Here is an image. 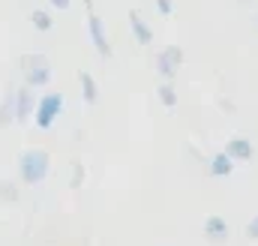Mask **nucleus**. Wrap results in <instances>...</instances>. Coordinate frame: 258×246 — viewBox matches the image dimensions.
<instances>
[{
	"label": "nucleus",
	"mask_w": 258,
	"mask_h": 246,
	"mask_svg": "<svg viewBox=\"0 0 258 246\" xmlns=\"http://www.w3.org/2000/svg\"><path fill=\"white\" fill-rule=\"evenodd\" d=\"M51 171V156L42 147H30L18 156V177L27 186H39Z\"/></svg>",
	"instance_id": "obj_1"
},
{
	"label": "nucleus",
	"mask_w": 258,
	"mask_h": 246,
	"mask_svg": "<svg viewBox=\"0 0 258 246\" xmlns=\"http://www.w3.org/2000/svg\"><path fill=\"white\" fill-rule=\"evenodd\" d=\"M21 78L33 90L48 87V81H51V60L45 54H24L21 57Z\"/></svg>",
	"instance_id": "obj_2"
},
{
	"label": "nucleus",
	"mask_w": 258,
	"mask_h": 246,
	"mask_svg": "<svg viewBox=\"0 0 258 246\" xmlns=\"http://www.w3.org/2000/svg\"><path fill=\"white\" fill-rule=\"evenodd\" d=\"M60 111H63V96H60V93H45V96L36 99L33 123H36L39 129H51V126L57 123V117H60Z\"/></svg>",
	"instance_id": "obj_3"
},
{
	"label": "nucleus",
	"mask_w": 258,
	"mask_h": 246,
	"mask_svg": "<svg viewBox=\"0 0 258 246\" xmlns=\"http://www.w3.org/2000/svg\"><path fill=\"white\" fill-rule=\"evenodd\" d=\"M87 33H90V42H93V48H96V54L102 57V60H108L114 51H111V39H108V30H105V24H102V18L93 12V6L87 3Z\"/></svg>",
	"instance_id": "obj_4"
},
{
	"label": "nucleus",
	"mask_w": 258,
	"mask_h": 246,
	"mask_svg": "<svg viewBox=\"0 0 258 246\" xmlns=\"http://www.w3.org/2000/svg\"><path fill=\"white\" fill-rule=\"evenodd\" d=\"M183 66V48L180 45H165L159 54H156V72L162 81H174L177 69Z\"/></svg>",
	"instance_id": "obj_5"
},
{
	"label": "nucleus",
	"mask_w": 258,
	"mask_h": 246,
	"mask_svg": "<svg viewBox=\"0 0 258 246\" xmlns=\"http://www.w3.org/2000/svg\"><path fill=\"white\" fill-rule=\"evenodd\" d=\"M36 93H33V87H27V84H21V87H15V123H27L33 120V111H36Z\"/></svg>",
	"instance_id": "obj_6"
},
{
	"label": "nucleus",
	"mask_w": 258,
	"mask_h": 246,
	"mask_svg": "<svg viewBox=\"0 0 258 246\" xmlns=\"http://www.w3.org/2000/svg\"><path fill=\"white\" fill-rule=\"evenodd\" d=\"M225 153H228L234 162H249L252 153H255V147H252V141H249L246 135H231V138L225 141Z\"/></svg>",
	"instance_id": "obj_7"
},
{
	"label": "nucleus",
	"mask_w": 258,
	"mask_h": 246,
	"mask_svg": "<svg viewBox=\"0 0 258 246\" xmlns=\"http://www.w3.org/2000/svg\"><path fill=\"white\" fill-rule=\"evenodd\" d=\"M129 30H132V39H135L141 48L153 42V30H150V24L144 21V15H141L138 9H129Z\"/></svg>",
	"instance_id": "obj_8"
},
{
	"label": "nucleus",
	"mask_w": 258,
	"mask_h": 246,
	"mask_svg": "<svg viewBox=\"0 0 258 246\" xmlns=\"http://www.w3.org/2000/svg\"><path fill=\"white\" fill-rule=\"evenodd\" d=\"M234 165H237V162L222 150V153H213V156L207 159V174H210V177H228V174L234 171Z\"/></svg>",
	"instance_id": "obj_9"
},
{
	"label": "nucleus",
	"mask_w": 258,
	"mask_h": 246,
	"mask_svg": "<svg viewBox=\"0 0 258 246\" xmlns=\"http://www.w3.org/2000/svg\"><path fill=\"white\" fill-rule=\"evenodd\" d=\"M15 123V87H6L3 99H0V129Z\"/></svg>",
	"instance_id": "obj_10"
},
{
	"label": "nucleus",
	"mask_w": 258,
	"mask_h": 246,
	"mask_svg": "<svg viewBox=\"0 0 258 246\" xmlns=\"http://www.w3.org/2000/svg\"><path fill=\"white\" fill-rule=\"evenodd\" d=\"M204 234H207L210 240L222 243V240L228 237V222H225L222 216H216V213H213V216H207V219H204Z\"/></svg>",
	"instance_id": "obj_11"
},
{
	"label": "nucleus",
	"mask_w": 258,
	"mask_h": 246,
	"mask_svg": "<svg viewBox=\"0 0 258 246\" xmlns=\"http://www.w3.org/2000/svg\"><path fill=\"white\" fill-rule=\"evenodd\" d=\"M78 84H81V99H84L87 105H96V99H99V84H96V78H93L90 72H78Z\"/></svg>",
	"instance_id": "obj_12"
},
{
	"label": "nucleus",
	"mask_w": 258,
	"mask_h": 246,
	"mask_svg": "<svg viewBox=\"0 0 258 246\" xmlns=\"http://www.w3.org/2000/svg\"><path fill=\"white\" fill-rule=\"evenodd\" d=\"M30 27L39 30V33H51V30H54L51 12H48V9H33V12H30Z\"/></svg>",
	"instance_id": "obj_13"
},
{
	"label": "nucleus",
	"mask_w": 258,
	"mask_h": 246,
	"mask_svg": "<svg viewBox=\"0 0 258 246\" xmlns=\"http://www.w3.org/2000/svg\"><path fill=\"white\" fill-rule=\"evenodd\" d=\"M21 198V189L15 180H0V204H15Z\"/></svg>",
	"instance_id": "obj_14"
},
{
	"label": "nucleus",
	"mask_w": 258,
	"mask_h": 246,
	"mask_svg": "<svg viewBox=\"0 0 258 246\" xmlns=\"http://www.w3.org/2000/svg\"><path fill=\"white\" fill-rule=\"evenodd\" d=\"M159 102L165 105V108H174L177 105V90H174V84L171 81H159Z\"/></svg>",
	"instance_id": "obj_15"
},
{
	"label": "nucleus",
	"mask_w": 258,
	"mask_h": 246,
	"mask_svg": "<svg viewBox=\"0 0 258 246\" xmlns=\"http://www.w3.org/2000/svg\"><path fill=\"white\" fill-rule=\"evenodd\" d=\"M81 183H84V165L75 159V162H72V180H69V186H72V189H78Z\"/></svg>",
	"instance_id": "obj_16"
},
{
	"label": "nucleus",
	"mask_w": 258,
	"mask_h": 246,
	"mask_svg": "<svg viewBox=\"0 0 258 246\" xmlns=\"http://www.w3.org/2000/svg\"><path fill=\"white\" fill-rule=\"evenodd\" d=\"M153 6H156V12H159L162 18H168V15L174 12V0H153Z\"/></svg>",
	"instance_id": "obj_17"
},
{
	"label": "nucleus",
	"mask_w": 258,
	"mask_h": 246,
	"mask_svg": "<svg viewBox=\"0 0 258 246\" xmlns=\"http://www.w3.org/2000/svg\"><path fill=\"white\" fill-rule=\"evenodd\" d=\"M246 237H249V240H258V213L246 222Z\"/></svg>",
	"instance_id": "obj_18"
},
{
	"label": "nucleus",
	"mask_w": 258,
	"mask_h": 246,
	"mask_svg": "<svg viewBox=\"0 0 258 246\" xmlns=\"http://www.w3.org/2000/svg\"><path fill=\"white\" fill-rule=\"evenodd\" d=\"M48 6H51V9H60V12H66V9L72 6V0H48Z\"/></svg>",
	"instance_id": "obj_19"
},
{
	"label": "nucleus",
	"mask_w": 258,
	"mask_h": 246,
	"mask_svg": "<svg viewBox=\"0 0 258 246\" xmlns=\"http://www.w3.org/2000/svg\"><path fill=\"white\" fill-rule=\"evenodd\" d=\"M255 27H258V15H255Z\"/></svg>",
	"instance_id": "obj_20"
},
{
	"label": "nucleus",
	"mask_w": 258,
	"mask_h": 246,
	"mask_svg": "<svg viewBox=\"0 0 258 246\" xmlns=\"http://www.w3.org/2000/svg\"><path fill=\"white\" fill-rule=\"evenodd\" d=\"M240 3H249V0H240Z\"/></svg>",
	"instance_id": "obj_21"
}]
</instances>
